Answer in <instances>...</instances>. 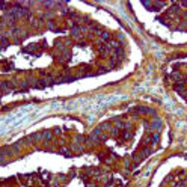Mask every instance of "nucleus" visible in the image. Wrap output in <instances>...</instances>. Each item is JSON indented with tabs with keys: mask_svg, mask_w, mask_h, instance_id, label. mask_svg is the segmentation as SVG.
<instances>
[{
	"mask_svg": "<svg viewBox=\"0 0 187 187\" xmlns=\"http://www.w3.org/2000/svg\"><path fill=\"white\" fill-rule=\"evenodd\" d=\"M133 113L134 115H151V113H154V110L148 109V107H137L133 110Z\"/></svg>",
	"mask_w": 187,
	"mask_h": 187,
	"instance_id": "2",
	"label": "nucleus"
},
{
	"mask_svg": "<svg viewBox=\"0 0 187 187\" xmlns=\"http://www.w3.org/2000/svg\"><path fill=\"white\" fill-rule=\"evenodd\" d=\"M149 152H151V149H149V148H143L140 152L134 156V160H136V162H140V160H143V158H146V157H148V154H149Z\"/></svg>",
	"mask_w": 187,
	"mask_h": 187,
	"instance_id": "1",
	"label": "nucleus"
},
{
	"mask_svg": "<svg viewBox=\"0 0 187 187\" xmlns=\"http://www.w3.org/2000/svg\"><path fill=\"white\" fill-rule=\"evenodd\" d=\"M149 127H154V128H160V127H162V122H160L158 119H156V121H152L151 124H149Z\"/></svg>",
	"mask_w": 187,
	"mask_h": 187,
	"instance_id": "3",
	"label": "nucleus"
},
{
	"mask_svg": "<svg viewBox=\"0 0 187 187\" xmlns=\"http://www.w3.org/2000/svg\"><path fill=\"white\" fill-rule=\"evenodd\" d=\"M184 80H186V82H187V76H186V77H184Z\"/></svg>",
	"mask_w": 187,
	"mask_h": 187,
	"instance_id": "4",
	"label": "nucleus"
}]
</instances>
